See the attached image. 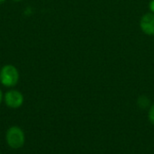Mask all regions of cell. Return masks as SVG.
Segmentation results:
<instances>
[{
	"mask_svg": "<svg viewBox=\"0 0 154 154\" xmlns=\"http://www.w3.org/2000/svg\"><path fill=\"white\" fill-rule=\"evenodd\" d=\"M19 80V72L13 65H5L0 70V82L7 88H12Z\"/></svg>",
	"mask_w": 154,
	"mask_h": 154,
	"instance_id": "obj_1",
	"label": "cell"
},
{
	"mask_svg": "<svg viewBox=\"0 0 154 154\" xmlns=\"http://www.w3.org/2000/svg\"><path fill=\"white\" fill-rule=\"evenodd\" d=\"M5 138L7 144L13 149L21 148L25 141L23 131L17 126H12L11 128H9L6 132Z\"/></svg>",
	"mask_w": 154,
	"mask_h": 154,
	"instance_id": "obj_2",
	"label": "cell"
},
{
	"mask_svg": "<svg viewBox=\"0 0 154 154\" xmlns=\"http://www.w3.org/2000/svg\"><path fill=\"white\" fill-rule=\"evenodd\" d=\"M5 102L11 108H18L23 103V96L17 90H9L5 95Z\"/></svg>",
	"mask_w": 154,
	"mask_h": 154,
	"instance_id": "obj_3",
	"label": "cell"
},
{
	"mask_svg": "<svg viewBox=\"0 0 154 154\" xmlns=\"http://www.w3.org/2000/svg\"><path fill=\"white\" fill-rule=\"evenodd\" d=\"M142 31L147 35H154V14L147 13L143 14L140 21Z\"/></svg>",
	"mask_w": 154,
	"mask_h": 154,
	"instance_id": "obj_4",
	"label": "cell"
},
{
	"mask_svg": "<svg viewBox=\"0 0 154 154\" xmlns=\"http://www.w3.org/2000/svg\"><path fill=\"white\" fill-rule=\"evenodd\" d=\"M138 105L142 108H146L150 105V100H149L148 97H146L144 96H142V97H140L138 98Z\"/></svg>",
	"mask_w": 154,
	"mask_h": 154,
	"instance_id": "obj_5",
	"label": "cell"
},
{
	"mask_svg": "<svg viewBox=\"0 0 154 154\" xmlns=\"http://www.w3.org/2000/svg\"><path fill=\"white\" fill-rule=\"evenodd\" d=\"M148 116H149V120H150V122L154 125V104L151 106V108H150V110H149V115H148Z\"/></svg>",
	"mask_w": 154,
	"mask_h": 154,
	"instance_id": "obj_6",
	"label": "cell"
},
{
	"mask_svg": "<svg viewBox=\"0 0 154 154\" xmlns=\"http://www.w3.org/2000/svg\"><path fill=\"white\" fill-rule=\"evenodd\" d=\"M149 6H150V10L152 11V13H153L154 14V0H152V1L150 2Z\"/></svg>",
	"mask_w": 154,
	"mask_h": 154,
	"instance_id": "obj_7",
	"label": "cell"
},
{
	"mask_svg": "<svg viewBox=\"0 0 154 154\" xmlns=\"http://www.w3.org/2000/svg\"><path fill=\"white\" fill-rule=\"evenodd\" d=\"M2 99H3V93H2V91L0 90V103L2 102Z\"/></svg>",
	"mask_w": 154,
	"mask_h": 154,
	"instance_id": "obj_8",
	"label": "cell"
},
{
	"mask_svg": "<svg viewBox=\"0 0 154 154\" xmlns=\"http://www.w3.org/2000/svg\"><path fill=\"white\" fill-rule=\"evenodd\" d=\"M5 2V0H0V4H2V3H4Z\"/></svg>",
	"mask_w": 154,
	"mask_h": 154,
	"instance_id": "obj_9",
	"label": "cell"
},
{
	"mask_svg": "<svg viewBox=\"0 0 154 154\" xmlns=\"http://www.w3.org/2000/svg\"><path fill=\"white\" fill-rule=\"evenodd\" d=\"M14 1H15V2H19V1H22V0H14Z\"/></svg>",
	"mask_w": 154,
	"mask_h": 154,
	"instance_id": "obj_10",
	"label": "cell"
}]
</instances>
